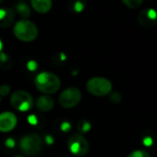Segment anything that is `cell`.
<instances>
[{"instance_id": "1", "label": "cell", "mask_w": 157, "mask_h": 157, "mask_svg": "<svg viewBox=\"0 0 157 157\" xmlns=\"http://www.w3.org/2000/svg\"><path fill=\"white\" fill-rule=\"evenodd\" d=\"M36 88L44 94H53L57 93L61 87V81L57 75L49 71L40 72L34 80Z\"/></svg>"}, {"instance_id": "2", "label": "cell", "mask_w": 157, "mask_h": 157, "mask_svg": "<svg viewBox=\"0 0 157 157\" xmlns=\"http://www.w3.org/2000/svg\"><path fill=\"white\" fill-rule=\"evenodd\" d=\"M14 36L25 43H30L34 41L39 34V31L37 26L29 20H21L17 21L13 27Z\"/></svg>"}, {"instance_id": "3", "label": "cell", "mask_w": 157, "mask_h": 157, "mask_svg": "<svg viewBox=\"0 0 157 157\" xmlns=\"http://www.w3.org/2000/svg\"><path fill=\"white\" fill-rule=\"evenodd\" d=\"M43 139L37 133L24 135L20 140V148L24 155L33 157L38 155L43 150Z\"/></svg>"}, {"instance_id": "4", "label": "cell", "mask_w": 157, "mask_h": 157, "mask_svg": "<svg viewBox=\"0 0 157 157\" xmlns=\"http://www.w3.org/2000/svg\"><path fill=\"white\" fill-rule=\"evenodd\" d=\"M112 82L106 78L94 77L87 82L86 90L89 94L97 97H104L112 92Z\"/></svg>"}, {"instance_id": "5", "label": "cell", "mask_w": 157, "mask_h": 157, "mask_svg": "<svg viewBox=\"0 0 157 157\" xmlns=\"http://www.w3.org/2000/svg\"><path fill=\"white\" fill-rule=\"evenodd\" d=\"M67 148L73 155L82 157L88 153L90 150V144L87 139L82 134L75 133L68 138Z\"/></svg>"}, {"instance_id": "6", "label": "cell", "mask_w": 157, "mask_h": 157, "mask_svg": "<svg viewBox=\"0 0 157 157\" xmlns=\"http://www.w3.org/2000/svg\"><path fill=\"white\" fill-rule=\"evenodd\" d=\"M10 104L12 107L17 111L28 112L33 108L34 102L33 96L28 92L23 90H18L11 94Z\"/></svg>"}, {"instance_id": "7", "label": "cell", "mask_w": 157, "mask_h": 157, "mask_svg": "<svg viewBox=\"0 0 157 157\" xmlns=\"http://www.w3.org/2000/svg\"><path fill=\"white\" fill-rule=\"evenodd\" d=\"M82 92L77 87H69L63 90L58 97V103L65 109H71L82 101Z\"/></svg>"}, {"instance_id": "8", "label": "cell", "mask_w": 157, "mask_h": 157, "mask_svg": "<svg viewBox=\"0 0 157 157\" xmlns=\"http://www.w3.org/2000/svg\"><path fill=\"white\" fill-rule=\"evenodd\" d=\"M18 124V117L13 112L6 111L0 114V132H10Z\"/></svg>"}, {"instance_id": "9", "label": "cell", "mask_w": 157, "mask_h": 157, "mask_svg": "<svg viewBox=\"0 0 157 157\" xmlns=\"http://www.w3.org/2000/svg\"><path fill=\"white\" fill-rule=\"evenodd\" d=\"M138 21L139 23L146 28H151L154 26L157 21V13L154 10H145L139 13L138 15Z\"/></svg>"}, {"instance_id": "10", "label": "cell", "mask_w": 157, "mask_h": 157, "mask_svg": "<svg viewBox=\"0 0 157 157\" xmlns=\"http://www.w3.org/2000/svg\"><path fill=\"white\" fill-rule=\"evenodd\" d=\"M54 105H55V101H54L53 97H51L50 95H47V94L39 96L35 101L36 108L39 111L44 112V113L50 112L53 109Z\"/></svg>"}, {"instance_id": "11", "label": "cell", "mask_w": 157, "mask_h": 157, "mask_svg": "<svg viewBox=\"0 0 157 157\" xmlns=\"http://www.w3.org/2000/svg\"><path fill=\"white\" fill-rule=\"evenodd\" d=\"M31 5L36 12L45 14L52 9L53 1L52 0H31Z\"/></svg>"}, {"instance_id": "12", "label": "cell", "mask_w": 157, "mask_h": 157, "mask_svg": "<svg viewBox=\"0 0 157 157\" xmlns=\"http://www.w3.org/2000/svg\"><path fill=\"white\" fill-rule=\"evenodd\" d=\"M14 11L10 9H0V27L7 28L14 21Z\"/></svg>"}, {"instance_id": "13", "label": "cell", "mask_w": 157, "mask_h": 157, "mask_svg": "<svg viewBox=\"0 0 157 157\" xmlns=\"http://www.w3.org/2000/svg\"><path fill=\"white\" fill-rule=\"evenodd\" d=\"M17 11H18V13L21 17H23L26 20H27V18H29L31 16V9L25 3H20V4H18V6H17Z\"/></svg>"}, {"instance_id": "14", "label": "cell", "mask_w": 157, "mask_h": 157, "mask_svg": "<svg viewBox=\"0 0 157 157\" xmlns=\"http://www.w3.org/2000/svg\"><path fill=\"white\" fill-rule=\"evenodd\" d=\"M78 130L80 131L81 134L82 133H87L88 131L91 130L92 128V124L91 122H89L87 119H81L78 123Z\"/></svg>"}, {"instance_id": "15", "label": "cell", "mask_w": 157, "mask_h": 157, "mask_svg": "<svg viewBox=\"0 0 157 157\" xmlns=\"http://www.w3.org/2000/svg\"><path fill=\"white\" fill-rule=\"evenodd\" d=\"M121 1L129 9H137L143 3V0H121Z\"/></svg>"}, {"instance_id": "16", "label": "cell", "mask_w": 157, "mask_h": 157, "mask_svg": "<svg viewBox=\"0 0 157 157\" xmlns=\"http://www.w3.org/2000/svg\"><path fill=\"white\" fill-rule=\"evenodd\" d=\"M127 157H151L150 153L143 150H136L130 152Z\"/></svg>"}, {"instance_id": "17", "label": "cell", "mask_w": 157, "mask_h": 157, "mask_svg": "<svg viewBox=\"0 0 157 157\" xmlns=\"http://www.w3.org/2000/svg\"><path fill=\"white\" fill-rule=\"evenodd\" d=\"M9 62H10L9 56L6 53H4V52H0V64H1V66L4 67V66L7 65V67L10 68Z\"/></svg>"}, {"instance_id": "18", "label": "cell", "mask_w": 157, "mask_h": 157, "mask_svg": "<svg viewBox=\"0 0 157 157\" xmlns=\"http://www.w3.org/2000/svg\"><path fill=\"white\" fill-rule=\"evenodd\" d=\"M122 100V95L117 93V92H115V93H112L110 94V101L114 104H119Z\"/></svg>"}, {"instance_id": "19", "label": "cell", "mask_w": 157, "mask_h": 157, "mask_svg": "<svg viewBox=\"0 0 157 157\" xmlns=\"http://www.w3.org/2000/svg\"><path fill=\"white\" fill-rule=\"evenodd\" d=\"M26 67L29 71H35L38 68V63L35 60H29L26 64Z\"/></svg>"}, {"instance_id": "20", "label": "cell", "mask_w": 157, "mask_h": 157, "mask_svg": "<svg viewBox=\"0 0 157 157\" xmlns=\"http://www.w3.org/2000/svg\"><path fill=\"white\" fill-rule=\"evenodd\" d=\"M10 94V87L7 84L0 86V96H8Z\"/></svg>"}, {"instance_id": "21", "label": "cell", "mask_w": 157, "mask_h": 157, "mask_svg": "<svg viewBox=\"0 0 157 157\" xmlns=\"http://www.w3.org/2000/svg\"><path fill=\"white\" fill-rule=\"evenodd\" d=\"M60 129L63 132H68L71 129V124L68 121H63L60 124Z\"/></svg>"}, {"instance_id": "22", "label": "cell", "mask_w": 157, "mask_h": 157, "mask_svg": "<svg viewBox=\"0 0 157 157\" xmlns=\"http://www.w3.org/2000/svg\"><path fill=\"white\" fill-rule=\"evenodd\" d=\"M27 120H28V123L32 126H36L38 124V118L36 117L35 115L32 114V115H29L28 117H27Z\"/></svg>"}, {"instance_id": "23", "label": "cell", "mask_w": 157, "mask_h": 157, "mask_svg": "<svg viewBox=\"0 0 157 157\" xmlns=\"http://www.w3.org/2000/svg\"><path fill=\"white\" fill-rule=\"evenodd\" d=\"M84 9V5L82 2L81 1H77L75 4H74V10L77 12V13H81Z\"/></svg>"}, {"instance_id": "24", "label": "cell", "mask_w": 157, "mask_h": 157, "mask_svg": "<svg viewBox=\"0 0 157 157\" xmlns=\"http://www.w3.org/2000/svg\"><path fill=\"white\" fill-rule=\"evenodd\" d=\"M5 145L7 148H10V149H13L16 145V142H15V140L13 138H8L5 141Z\"/></svg>"}, {"instance_id": "25", "label": "cell", "mask_w": 157, "mask_h": 157, "mask_svg": "<svg viewBox=\"0 0 157 157\" xmlns=\"http://www.w3.org/2000/svg\"><path fill=\"white\" fill-rule=\"evenodd\" d=\"M44 141H45L46 144L52 145V144H54V142H55V139H54L53 136L47 134V135H45V137H44Z\"/></svg>"}, {"instance_id": "26", "label": "cell", "mask_w": 157, "mask_h": 157, "mask_svg": "<svg viewBox=\"0 0 157 157\" xmlns=\"http://www.w3.org/2000/svg\"><path fill=\"white\" fill-rule=\"evenodd\" d=\"M143 143H144V145H146V146H150V145H151L152 144V140L151 139V138H145L144 139V140H143Z\"/></svg>"}, {"instance_id": "27", "label": "cell", "mask_w": 157, "mask_h": 157, "mask_svg": "<svg viewBox=\"0 0 157 157\" xmlns=\"http://www.w3.org/2000/svg\"><path fill=\"white\" fill-rule=\"evenodd\" d=\"M60 57H61V60H62V61H65V60H66V55H65L64 53H61V54H60Z\"/></svg>"}, {"instance_id": "28", "label": "cell", "mask_w": 157, "mask_h": 157, "mask_svg": "<svg viewBox=\"0 0 157 157\" xmlns=\"http://www.w3.org/2000/svg\"><path fill=\"white\" fill-rule=\"evenodd\" d=\"M2 50H3V42L0 39V52H2Z\"/></svg>"}, {"instance_id": "29", "label": "cell", "mask_w": 157, "mask_h": 157, "mask_svg": "<svg viewBox=\"0 0 157 157\" xmlns=\"http://www.w3.org/2000/svg\"><path fill=\"white\" fill-rule=\"evenodd\" d=\"M13 157H25V156H23V155H15Z\"/></svg>"}, {"instance_id": "30", "label": "cell", "mask_w": 157, "mask_h": 157, "mask_svg": "<svg viewBox=\"0 0 157 157\" xmlns=\"http://www.w3.org/2000/svg\"><path fill=\"white\" fill-rule=\"evenodd\" d=\"M0 100H1V96H0Z\"/></svg>"}, {"instance_id": "31", "label": "cell", "mask_w": 157, "mask_h": 157, "mask_svg": "<svg viewBox=\"0 0 157 157\" xmlns=\"http://www.w3.org/2000/svg\"><path fill=\"white\" fill-rule=\"evenodd\" d=\"M64 157H67V156H64Z\"/></svg>"}]
</instances>
